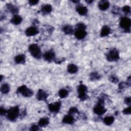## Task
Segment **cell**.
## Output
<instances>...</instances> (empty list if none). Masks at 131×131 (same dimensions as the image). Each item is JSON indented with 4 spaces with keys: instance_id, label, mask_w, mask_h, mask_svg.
<instances>
[{
    "instance_id": "obj_1",
    "label": "cell",
    "mask_w": 131,
    "mask_h": 131,
    "mask_svg": "<svg viewBox=\"0 0 131 131\" xmlns=\"http://www.w3.org/2000/svg\"><path fill=\"white\" fill-rule=\"evenodd\" d=\"M29 51L32 56L36 58H39L41 55V52L38 46L36 44H31L29 47Z\"/></svg>"
},
{
    "instance_id": "obj_2",
    "label": "cell",
    "mask_w": 131,
    "mask_h": 131,
    "mask_svg": "<svg viewBox=\"0 0 131 131\" xmlns=\"http://www.w3.org/2000/svg\"><path fill=\"white\" fill-rule=\"evenodd\" d=\"M19 113V110L18 106H16L10 108L7 112L8 118L11 120H14L18 116Z\"/></svg>"
},
{
    "instance_id": "obj_3",
    "label": "cell",
    "mask_w": 131,
    "mask_h": 131,
    "mask_svg": "<svg viewBox=\"0 0 131 131\" xmlns=\"http://www.w3.org/2000/svg\"><path fill=\"white\" fill-rule=\"evenodd\" d=\"M86 92L87 88L84 84H80L77 89V92L78 93V97L81 100H84L86 99Z\"/></svg>"
},
{
    "instance_id": "obj_4",
    "label": "cell",
    "mask_w": 131,
    "mask_h": 131,
    "mask_svg": "<svg viewBox=\"0 0 131 131\" xmlns=\"http://www.w3.org/2000/svg\"><path fill=\"white\" fill-rule=\"evenodd\" d=\"M17 92L21 94L23 96L27 97H31L33 94V91L28 89L26 85H21L20 87H19L17 89Z\"/></svg>"
},
{
    "instance_id": "obj_5",
    "label": "cell",
    "mask_w": 131,
    "mask_h": 131,
    "mask_svg": "<svg viewBox=\"0 0 131 131\" xmlns=\"http://www.w3.org/2000/svg\"><path fill=\"white\" fill-rule=\"evenodd\" d=\"M107 59L110 61H114L118 60L119 58V52L115 49H113L110 51L107 55Z\"/></svg>"
},
{
    "instance_id": "obj_6",
    "label": "cell",
    "mask_w": 131,
    "mask_h": 131,
    "mask_svg": "<svg viewBox=\"0 0 131 131\" xmlns=\"http://www.w3.org/2000/svg\"><path fill=\"white\" fill-rule=\"evenodd\" d=\"M131 25V21L129 18L126 17H122L120 22V26L125 30L129 29Z\"/></svg>"
},
{
    "instance_id": "obj_7",
    "label": "cell",
    "mask_w": 131,
    "mask_h": 131,
    "mask_svg": "<svg viewBox=\"0 0 131 131\" xmlns=\"http://www.w3.org/2000/svg\"><path fill=\"white\" fill-rule=\"evenodd\" d=\"M61 106V103L60 102H56L54 103H51L49 105V109L50 112L53 113H56L59 111Z\"/></svg>"
},
{
    "instance_id": "obj_8",
    "label": "cell",
    "mask_w": 131,
    "mask_h": 131,
    "mask_svg": "<svg viewBox=\"0 0 131 131\" xmlns=\"http://www.w3.org/2000/svg\"><path fill=\"white\" fill-rule=\"evenodd\" d=\"M106 111V110L104 108L103 106L99 102L98 103L94 108V112L95 114L101 115L103 114Z\"/></svg>"
},
{
    "instance_id": "obj_9",
    "label": "cell",
    "mask_w": 131,
    "mask_h": 131,
    "mask_svg": "<svg viewBox=\"0 0 131 131\" xmlns=\"http://www.w3.org/2000/svg\"><path fill=\"white\" fill-rule=\"evenodd\" d=\"M26 34L28 36H34L38 33L37 29L35 27H30L26 30Z\"/></svg>"
},
{
    "instance_id": "obj_10",
    "label": "cell",
    "mask_w": 131,
    "mask_h": 131,
    "mask_svg": "<svg viewBox=\"0 0 131 131\" xmlns=\"http://www.w3.org/2000/svg\"><path fill=\"white\" fill-rule=\"evenodd\" d=\"M86 35V32L84 30L78 29L75 31V36L78 39H82L85 37Z\"/></svg>"
},
{
    "instance_id": "obj_11",
    "label": "cell",
    "mask_w": 131,
    "mask_h": 131,
    "mask_svg": "<svg viewBox=\"0 0 131 131\" xmlns=\"http://www.w3.org/2000/svg\"><path fill=\"white\" fill-rule=\"evenodd\" d=\"M43 57L46 60L48 61H51L55 57V54L52 51H48L45 53Z\"/></svg>"
},
{
    "instance_id": "obj_12",
    "label": "cell",
    "mask_w": 131,
    "mask_h": 131,
    "mask_svg": "<svg viewBox=\"0 0 131 131\" xmlns=\"http://www.w3.org/2000/svg\"><path fill=\"white\" fill-rule=\"evenodd\" d=\"M47 94L42 90H39L36 95V98L39 100H45L47 98Z\"/></svg>"
},
{
    "instance_id": "obj_13",
    "label": "cell",
    "mask_w": 131,
    "mask_h": 131,
    "mask_svg": "<svg viewBox=\"0 0 131 131\" xmlns=\"http://www.w3.org/2000/svg\"><path fill=\"white\" fill-rule=\"evenodd\" d=\"M110 6V3L107 1H101L98 4L99 8L101 10H107Z\"/></svg>"
},
{
    "instance_id": "obj_14",
    "label": "cell",
    "mask_w": 131,
    "mask_h": 131,
    "mask_svg": "<svg viewBox=\"0 0 131 131\" xmlns=\"http://www.w3.org/2000/svg\"><path fill=\"white\" fill-rule=\"evenodd\" d=\"M62 122L66 124H72L74 122V118L71 116V115L69 114L63 117Z\"/></svg>"
},
{
    "instance_id": "obj_15",
    "label": "cell",
    "mask_w": 131,
    "mask_h": 131,
    "mask_svg": "<svg viewBox=\"0 0 131 131\" xmlns=\"http://www.w3.org/2000/svg\"><path fill=\"white\" fill-rule=\"evenodd\" d=\"M22 21V18L20 16L18 15H15L11 19V22L16 25L19 24Z\"/></svg>"
},
{
    "instance_id": "obj_16",
    "label": "cell",
    "mask_w": 131,
    "mask_h": 131,
    "mask_svg": "<svg viewBox=\"0 0 131 131\" xmlns=\"http://www.w3.org/2000/svg\"><path fill=\"white\" fill-rule=\"evenodd\" d=\"M77 12L81 15H84L87 13L88 9L86 7L83 6H79L76 8Z\"/></svg>"
},
{
    "instance_id": "obj_17",
    "label": "cell",
    "mask_w": 131,
    "mask_h": 131,
    "mask_svg": "<svg viewBox=\"0 0 131 131\" xmlns=\"http://www.w3.org/2000/svg\"><path fill=\"white\" fill-rule=\"evenodd\" d=\"M15 61L18 64L24 63L25 62V56L23 54L17 55L15 57Z\"/></svg>"
},
{
    "instance_id": "obj_18",
    "label": "cell",
    "mask_w": 131,
    "mask_h": 131,
    "mask_svg": "<svg viewBox=\"0 0 131 131\" xmlns=\"http://www.w3.org/2000/svg\"><path fill=\"white\" fill-rule=\"evenodd\" d=\"M110 33V29L108 27L106 26H104L102 27L101 33H100V36L101 37H104L107 36Z\"/></svg>"
},
{
    "instance_id": "obj_19",
    "label": "cell",
    "mask_w": 131,
    "mask_h": 131,
    "mask_svg": "<svg viewBox=\"0 0 131 131\" xmlns=\"http://www.w3.org/2000/svg\"><path fill=\"white\" fill-rule=\"evenodd\" d=\"M67 70H68V71L69 73H71V74H74L77 72L78 68L75 64L71 63V64H70L68 65Z\"/></svg>"
},
{
    "instance_id": "obj_20",
    "label": "cell",
    "mask_w": 131,
    "mask_h": 131,
    "mask_svg": "<svg viewBox=\"0 0 131 131\" xmlns=\"http://www.w3.org/2000/svg\"><path fill=\"white\" fill-rule=\"evenodd\" d=\"M52 10V6L49 5V4H47V5H44L41 9V11L42 12L45 13V14H48L50 13Z\"/></svg>"
},
{
    "instance_id": "obj_21",
    "label": "cell",
    "mask_w": 131,
    "mask_h": 131,
    "mask_svg": "<svg viewBox=\"0 0 131 131\" xmlns=\"http://www.w3.org/2000/svg\"><path fill=\"white\" fill-rule=\"evenodd\" d=\"M114 121V118L112 116H107L103 119L104 123L107 125L112 124Z\"/></svg>"
},
{
    "instance_id": "obj_22",
    "label": "cell",
    "mask_w": 131,
    "mask_h": 131,
    "mask_svg": "<svg viewBox=\"0 0 131 131\" xmlns=\"http://www.w3.org/2000/svg\"><path fill=\"white\" fill-rule=\"evenodd\" d=\"M49 122V121L48 118H42L39 120L38 125L40 126H45L48 124Z\"/></svg>"
},
{
    "instance_id": "obj_23",
    "label": "cell",
    "mask_w": 131,
    "mask_h": 131,
    "mask_svg": "<svg viewBox=\"0 0 131 131\" xmlns=\"http://www.w3.org/2000/svg\"><path fill=\"white\" fill-rule=\"evenodd\" d=\"M68 91L64 89L60 90L58 92V95L61 98H64L67 97L68 95Z\"/></svg>"
},
{
    "instance_id": "obj_24",
    "label": "cell",
    "mask_w": 131,
    "mask_h": 131,
    "mask_svg": "<svg viewBox=\"0 0 131 131\" xmlns=\"http://www.w3.org/2000/svg\"><path fill=\"white\" fill-rule=\"evenodd\" d=\"M9 90H10L9 86L8 84H6V83L3 84L1 88V91L2 93L3 94L8 93L9 91Z\"/></svg>"
},
{
    "instance_id": "obj_25",
    "label": "cell",
    "mask_w": 131,
    "mask_h": 131,
    "mask_svg": "<svg viewBox=\"0 0 131 131\" xmlns=\"http://www.w3.org/2000/svg\"><path fill=\"white\" fill-rule=\"evenodd\" d=\"M63 31L66 34H71L73 32V29L71 26H66L63 28Z\"/></svg>"
},
{
    "instance_id": "obj_26",
    "label": "cell",
    "mask_w": 131,
    "mask_h": 131,
    "mask_svg": "<svg viewBox=\"0 0 131 131\" xmlns=\"http://www.w3.org/2000/svg\"><path fill=\"white\" fill-rule=\"evenodd\" d=\"M7 7L8 9H9V10L12 12V13H16L18 11V9L17 7H16L15 6L11 5V4H8L7 5Z\"/></svg>"
},
{
    "instance_id": "obj_27",
    "label": "cell",
    "mask_w": 131,
    "mask_h": 131,
    "mask_svg": "<svg viewBox=\"0 0 131 131\" xmlns=\"http://www.w3.org/2000/svg\"><path fill=\"white\" fill-rule=\"evenodd\" d=\"M122 10L125 14H128L130 12V8L128 6H125L123 7Z\"/></svg>"
},
{
    "instance_id": "obj_28",
    "label": "cell",
    "mask_w": 131,
    "mask_h": 131,
    "mask_svg": "<svg viewBox=\"0 0 131 131\" xmlns=\"http://www.w3.org/2000/svg\"><path fill=\"white\" fill-rule=\"evenodd\" d=\"M78 112V110L76 107H71L69 111V114L70 115H71V114H75V113H76Z\"/></svg>"
},
{
    "instance_id": "obj_29",
    "label": "cell",
    "mask_w": 131,
    "mask_h": 131,
    "mask_svg": "<svg viewBox=\"0 0 131 131\" xmlns=\"http://www.w3.org/2000/svg\"><path fill=\"white\" fill-rule=\"evenodd\" d=\"M123 113L124 114H130V113H131V107L130 106H129L127 108H125V109L123 110Z\"/></svg>"
},
{
    "instance_id": "obj_30",
    "label": "cell",
    "mask_w": 131,
    "mask_h": 131,
    "mask_svg": "<svg viewBox=\"0 0 131 131\" xmlns=\"http://www.w3.org/2000/svg\"><path fill=\"white\" fill-rule=\"evenodd\" d=\"M77 27L78 29H83L84 30L85 28V26L83 23H79L77 25Z\"/></svg>"
},
{
    "instance_id": "obj_31",
    "label": "cell",
    "mask_w": 131,
    "mask_h": 131,
    "mask_svg": "<svg viewBox=\"0 0 131 131\" xmlns=\"http://www.w3.org/2000/svg\"><path fill=\"white\" fill-rule=\"evenodd\" d=\"M99 75L97 73H93L91 74V78H93L94 79H98L99 78Z\"/></svg>"
},
{
    "instance_id": "obj_32",
    "label": "cell",
    "mask_w": 131,
    "mask_h": 131,
    "mask_svg": "<svg viewBox=\"0 0 131 131\" xmlns=\"http://www.w3.org/2000/svg\"><path fill=\"white\" fill-rule=\"evenodd\" d=\"M38 3V1H36V0H31V1H29V3L31 6H33V5H36L37 3Z\"/></svg>"
},
{
    "instance_id": "obj_33",
    "label": "cell",
    "mask_w": 131,
    "mask_h": 131,
    "mask_svg": "<svg viewBox=\"0 0 131 131\" xmlns=\"http://www.w3.org/2000/svg\"><path fill=\"white\" fill-rule=\"evenodd\" d=\"M7 113V111L3 108V107H1V109H0V114L1 115H4L6 114V113Z\"/></svg>"
},
{
    "instance_id": "obj_34",
    "label": "cell",
    "mask_w": 131,
    "mask_h": 131,
    "mask_svg": "<svg viewBox=\"0 0 131 131\" xmlns=\"http://www.w3.org/2000/svg\"><path fill=\"white\" fill-rule=\"evenodd\" d=\"M111 80L113 82H117L118 81V78L115 77V76H112L111 77Z\"/></svg>"
},
{
    "instance_id": "obj_35",
    "label": "cell",
    "mask_w": 131,
    "mask_h": 131,
    "mask_svg": "<svg viewBox=\"0 0 131 131\" xmlns=\"http://www.w3.org/2000/svg\"><path fill=\"white\" fill-rule=\"evenodd\" d=\"M130 97H127L125 99V103L127 104H129L130 103Z\"/></svg>"
},
{
    "instance_id": "obj_36",
    "label": "cell",
    "mask_w": 131,
    "mask_h": 131,
    "mask_svg": "<svg viewBox=\"0 0 131 131\" xmlns=\"http://www.w3.org/2000/svg\"><path fill=\"white\" fill-rule=\"evenodd\" d=\"M31 130H37L38 129V127L37 126V125H33L31 129H30Z\"/></svg>"
}]
</instances>
